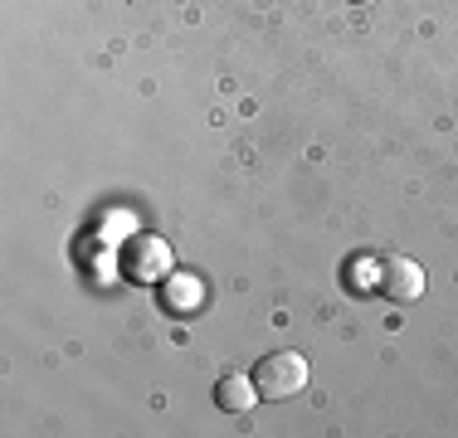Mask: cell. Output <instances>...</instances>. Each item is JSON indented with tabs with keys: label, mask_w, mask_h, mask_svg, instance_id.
Segmentation results:
<instances>
[{
	"label": "cell",
	"mask_w": 458,
	"mask_h": 438,
	"mask_svg": "<svg viewBox=\"0 0 458 438\" xmlns=\"http://www.w3.org/2000/svg\"><path fill=\"white\" fill-rule=\"evenodd\" d=\"M123 273L132 282H161L171 273V244L157 234H137L123 248Z\"/></svg>",
	"instance_id": "7a4b0ae2"
},
{
	"label": "cell",
	"mask_w": 458,
	"mask_h": 438,
	"mask_svg": "<svg viewBox=\"0 0 458 438\" xmlns=\"http://www.w3.org/2000/svg\"><path fill=\"white\" fill-rule=\"evenodd\" d=\"M352 5H370V0H352Z\"/></svg>",
	"instance_id": "8992f818"
},
{
	"label": "cell",
	"mask_w": 458,
	"mask_h": 438,
	"mask_svg": "<svg viewBox=\"0 0 458 438\" xmlns=\"http://www.w3.org/2000/svg\"><path fill=\"white\" fill-rule=\"evenodd\" d=\"M259 400H264V394H259L254 375H225L220 385H215V404L229 409V414H249Z\"/></svg>",
	"instance_id": "277c9868"
},
{
	"label": "cell",
	"mask_w": 458,
	"mask_h": 438,
	"mask_svg": "<svg viewBox=\"0 0 458 438\" xmlns=\"http://www.w3.org/2000/svg\"><path fill=\"white\" fill-rule=\"evenodd\" d=\"M424 292V268L405 254H390L380 263V298L390 302H414Z\"/></svg>",
	"instance_id": "3957f363"
},
{
	"label": "cell",
	"mask_w": 458,
	"mask_h": 438,
	"mask_svg": "<svg viewBox=\"0 0 458 438\" xmlns=\"http://www.w3.org/2000/svg\"><path fill=\"white\" fill-rule=\"evenodd\" d=\"M166 298H171V307H185V302H195V298H200V288H195V282H171V292H166Z\"/></svg>",
	"instance_id": "5b68a950"
},
{
	"label": "cell",
	"mask_w": 458,
	"mask_h": 438,
	"mask_svg": "<svg viewBox=\"0 0 458 438\" xmlns=\"http://www.w3.org/2000/svg\"><path fill=\"white\" fill-rule=\"evenodd\" d=\"M254 385L264 400H293V394L308 390V360L298 350H268L254 370Z\"/></svg>",
	"instance_id": "6da1fadb"
}]
</instances>
